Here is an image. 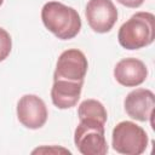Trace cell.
Returning <instances> with one entry per match:
<instances>
[{"instance_id":"6da1fadb","label":"cell","mask_w":155,"mask_h":155,"mask_svg":"<svg viewBox=\"0 0 155 155\" xmlns=\"http://www.w3.org/2000/svg\"><path fill=\"white\" fill-rule=\"evenodd\" d=\"M41 21L45 28L59 40L74 39L81 30L79 12L59 1H48L42 6Z\"/></svg>"},{"instance_id":"7a4b0ae2","label":"cell","mask_w":155,"mask_h":155,"mask_svg":"<svg viewBox=\"0 0 155 155\" xmlns=\"http://www.w3.org/2000/svg\"><path fill=\"white\" fill-rule=\"evenodd\" d=\"M155 39V16L151 12H136L124 22L117 33V41L125 50H139Z\"/></svg>"},{"instance_id":"3957f363","label":"cell","mask_w":155,"mask_h":155,"mask_svg":"<svg viewBox=\"0 0 155 155\" xmlns=\"http://www.w3.org/2000/svg\"><path fill=\"white\" fill-rule=\"evenodd\" d=\"M148 143L145 130L133 121H121L113 128L111 145L119 154L140 155L145 151Z\"/></svg>"},{"instance_id":"277c9868","label":"cell","mask_w":155,"mask_h":155,"mask_svg":"<svg viewBox=\"0 0 155 155\" xmlns=\"http://www.w3.org/2000/svg\"><path fill=\"white\" fill-rule=\"evenodd\" d=\"M104 125L99 121L80 120L74 131V143L80 154L105 155L108 153Z\"/></svg>"},{"instance_id":"5b68a950","label":"cell","mask_w":155,"mask_h":155,"mask_svg":"<svg viewBox=\"0 0 155 155\" xmlns=\"http://www.w3.org/2000/svg\"><path fill=\"white\" fill-rule=\"evenodd\" d=\"M87 69L88 62L85 53L78 48H68L63 51L57 59L53 80L84 82Z\"/></svg>"},{"instance_id":"8992f818","label":"cell","mask_w":155,"mask_h":155,"mask_svg":"<svg viewBox=\"0 0 155 155\" xmlns=\"http://www.w3.org/2000/svg\"><path fill=\"white\" fill-rule=\"evenodd\" d=\"M85 16L90 28L98 34L109 33L117 21V8L111 0H88Z\"/></svg>"},{"instance_id":"52a82bcc","label":"cell","mask_w":155,"mask_h":155,"mask_svg":"<svg viewBox=\"0 0 155 155\" xmlns=\"http://www.w3.org/2000/svg\"><path fill=\"white\" fill-rule=\"evenodd\" d=\"M17 119L29 130L41 128L48 117V111L45 102L36 94H24L17 102Z\"/></svg>"},{"instance_id":"ba28073f","label":"cell","mask_w":155,"mask_h":155,"mask_svg":"<svg viewBox=\"0 0 155 155\" xmlns=\"http://www.w3.org/2000/svg\"><path fill=\"white\" fill-rule=\"evenodd\" d=\"M155 107V94L151 90L148 88H136L131 91L124 101V108L126 114L140 122L151 121ZM153 124V121H151Z\"/></svg>"},{"instance_id":"9c48e42d","label":"cell","mask_w":155,"mask_h":155,"mask_svg":"<svg viewBox=\"0 0 155 155\" xmlns=\"http://www.w3.org/2000/svg\"><path fill=\"white\" fill-rule=\"evenodd\" d=\"M114 78L116 82L125 87H137L148 78L145 63L138 58L128 57L119 61L114 67Z\"/></svg>"},{"instance_id":"30bf717a","label":"cell","mask_w":155,"mask_h":155,"mask_svg":"<svg viewBox=\"0 0 155 155\" xmlns=\"http://www.w3.org/2000/svg\"><path fill=\"white\" fill-rule=\"evenodd\" d=\"M84 82L53 80L51 88V101L58 109H70L75 107L80 99Z\"/></svg>"},{"instance_id":"8fae6325","label":"cell","mask_w":155,"mask_h":155,"mask_svg":"<svg viewBox=\"0 0 155 155\" xmlns=\"http://www.w3.org/2000/svg\"><path fill=\"white\" fill-rule=\"evenodd\" d=\"M79 120H93L105 124L108 120V113L105 107L97 99H85L78 108Z\"/></svg>"},{"instance_id":"7c38bea8","label":"cell","mask_w":155,"mask_h":155,"mask_svg":"<svg viewBox=\"0 0 155 155\" xmlns=\"http://www.w3.org/2000/svg\"><path fill=\"white\" fill-rule=\"evenodd\" d=\"M12 50V39L11 35L0 27V62L5 61Z\"/></svg>"},{"instance_id":"4fadbf2b","label":"cell","mask_w":155,"mask_h":155,"mask_svg":"<svg viewBox=\"0 0 155 155\" xmlns=\"http://www.w3.org/2000/svg\"><path fill=\"white\" fill-rule=\"evenodd\" d=\"M36 153H68L70 154V151L68 149H64V148H57V147H42V148H36L35 150H33V154H36Z\"/></svg>"},{"instance_id":"5bb4252c","label":"cell","mask_w":155,"mask_h":155,"mask_svg":"<svg viewBox=\"0 0 155 155\" xmlns=\"http://www.w3.org/2000/svg\"><path fill=\"white\" fill-rule=\"evenodd\" d=\"M122 6H126L128 8H138L143 5L144 0H116Z\"/></svg>"},{"instance_id":"9a60e30c","label":"cell","mask_w":155,"mask_h":155,"mask_svg":"<svg viewBox=\"0 0 155 155\" xmlns=\"http://www.w3.org/2000/svg\"><path fill=\"white\" fill-rule=\"evenodd\" d=\"M2 2H4V0H0V6L2 5Z\"/></svg>"}]
</instances>
